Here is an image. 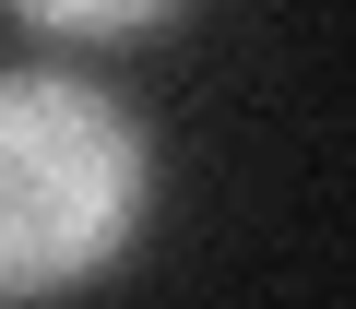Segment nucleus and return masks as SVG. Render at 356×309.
Returning <instances> with one entry per match:
<instances>
[{
	"instance_id": "1",
	"label": "nucleus",
	"mask_w": 356,
	"mask_h": 309,
	"mask_svg": "<svg viewBox=\"0 0 356 309\" xmlns=\"http://www.w3.org/2000/svg\"><path fill=\"white\" fill-rule=\"evenodd\" d=\"M154 226V131L119 84L13 60L0 72V309H60L131 274Z\"/></svg>"
},
{
	"instance_id": "2",
	"label": "nucleus",
	"mask_w": 356,
	"mask_h": 309,
	"mask_svg": "<svg viewBox=\"0 0 356 309\" xmlns=\"http://www.w3.org/2000/svg\"><path fill=\"white\" fill-rule=\"evenodd\" d=\"M0 13L36 24V36H60V48H131L154 24H178L191 0H0Z\"/></svg>"
}]
</instances>
